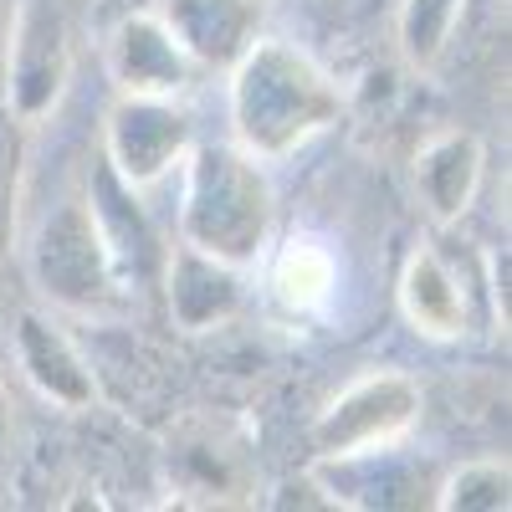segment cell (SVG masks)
Here are the masks:
<instances>
[{"label": "cell", "instance_id": "cell-1", "mask_svg": "<svg viewBox=\"0 0 512 512\" xmlns=\"http://www.w3.org/2000/svg\"><path fill=\"white\" fill-rule=\"evenodd\" d=\"M333 77L287 41H251L231 77V123L251 159H282L338 123Z\"/></svg>", "mask_w": 512, "mask_h": 512}, {"label": "cell", "instance_id": "cell-2", "mask_svg": "<svg viewBox=\"0 0 512 512\" xmlns=\"http://www.w3.org/2000/svg\"><path fill=\"white\" fill-rule=\"evenodd\" d=\"M185 246L216 256L226 267H251L272 236V185L246 149L200 144L190 154V180L180 205Z\"/></svg>", "mask_w": 512, "mask_h": 512}, {"label": "cell", "instance_id": "cell-3", "mask_svg": "<svg viewBox=\"0 0 512 512\" xmlns=\"http://www.w3.org/2000/svg\"><path fill=\"white\" fill-rule=\"evenodd\" d=\"M31 272H36V287L57 308H72V313H93L113 297L118 272L88 200H67L41 221L31 241Z\"/></svg>", "mask_w": 512, "mask_h": 512}, {"label": "cell", "instance_id": "cell-4", "mask_svg": "<svg viewBox=\"0 0 512 512\" xmlns=\"http://www.w3.org/2000/svg\"><path fill=\"white\" fill-rule=\"evenodd\" d=\"M420 405H425V395L410 374L374 369V374L354 379L338 400H328V410L313 420V451L349 456V451H369V446H390L420 420Z\"/></svg>", "mask_w": 512, "mask_h": 512}, {"label": "cell", "instance_id": "cell-5", "mask_svg": "<svg viewBox=\"0 0 512 512\" xmlns=\"http://www.w3.org/2000/svg\"><path fill=\"white\" fill-rule=\"evenodd\" d=\"M62 88H67V21L57 0H26L11 31L6 103L21 123H36L57 108Z\"/></svg>", "mask_w": 512, "mask_h": 512}, {"label": "cell", "instance_id": "cell-6", "mask_svg": "<svg viewBox=\"0 0 512 512\" xmlns=\"http://www.w3.org/2000/svg\"><path fill=\"white\" fill-rule=\"evenodd\" d=\"M185 149H190V118L169 98L123 93V103L108 113V169L123 185L144 190L164 180Z\"/></svg>", "mask_w": 512, "mask_h": 512}, {"label": "cell", "instance_id": "cell-7", "mask_svg": "<svg viewBox=\"0 0 512 512\" xmlns=\"http://www.w3.org/2000/svg\"><path fill=\"white\" fill-rule=\"evenodd\" d=\"M323 461V487L333 507H379V512H400V507H431L436 502V472L431 461H415L400 451H349V456H318Z\"/></svg>", "mask_w": 512, "mask_h": 512}, {"label": "cell", "instance_id": "cell-8", "mask_svg": "<svg viewBox=\"0 0 512 512\" xmlns=\"http://www.w3.org/2000/svg\"><path fill=\"white\" fill-rule=\"evenodd\" d=\"M190 62L205 67H236V57L256 41L262 26V0H164L159 16Z\"/></svg>", "mask_w": 512, "mask_h": 512}, {"label": "cell", "instance_id": "cell-9", "mask_svg": "<svg viewBox=\"0 0 512 512\" xmlns=\"http://www.w3.org/2000/svg\"><path fill=\"white\" fill-rule=\"evenodd\" d=\"M108 67L123 93H144V98H169L190 82V52L159 16H128L113 31Z\"/></svg>", "mask_w": 512, "mask_h": 512}, {"label": "cell", "instance_id": "cell-10", "mask_svg": "<svg viewBox=\"0 0 512 512\" xmlns=\"http://www.w3.org/2000/svg\"><path fill=\"white\" fill-rule=\"evenodd\" d=\"M93 216H98V231L108 241L113 272L128 277V282H139V287H154L169 251L159 246L154 226L144 221V210L134 200V185H123L108 164L98 169V185H93Z\"/></svg>", "mask_w": 512, "mask_h": 512}, {"label": "cell", "instance_id": "cell-11", "mask_svg": "<svg viewBox=\"0 0 512 512\" xmlns=\"http://www.w3.org/2000/svg\"><path fill=\"white\" fill-rule=\"evenodd\" d=\"M164 287H169V313L190 333L216 328L241 308L236 267L216 262V256H205L195 246H175V256H164Z\"/></svg>", "mask_w": 512, "mask_h": 512}, {"label": "cell", "instance_id": "cell-12", "mask_svg": "<svg viewBox=\"0 0 512 512\" xmlns=\"http://www.w3.org/2000/svg\"><path fill=\"white\" fill-rule=\"evenodd\" d=\"M16 349H21V369L31 374V384H36L47 400H57L62 410L93 405L98 384H93L88 359H82V354L67 344V333H57L41 313H21V323H16Z\"/></svg>", "mask_w": 512, "mask_h": 512}, {"label": "cell", "instance_id": "cell-13", "mask_svg": "<svg viewBox=\"0 0 512 512\" xmlns=\"http://www.w3.org/2000/svg\"><path fill=\"white\" fill-rule=\"evenodd\" d=\"M400 308L415 323V333L425 338H461L472 323V303H466V287L456 277V267L436 246H425L410 256V267L400 277Z\"/></svg>", "mask_w": 512, "mask_h": 512}, {"label": "cell", "instance_id": "cell-14", "mask_svg": "<svg viewBox=\"0 0 512 512\" xmlns=\"http://www.w3.org/2000/svg\"><path fill=\"white\" fill-rule=\"evenodd\" d=\"M477 185H482V144L472 134L451 128V134H436L431 144L420 149L415 190H420L425 205H431L436 221H456L461 210L472 205Z\"/></svg>", "mask_w": 512, "mask_h": 512}, {"label": "cell", "instance_id": "cell-15", "mask_svg": "<svg viewBox=\"0 0 512 512\" xmlns=\"http://www.w3.org/2000/svg\"><path fill=\"white\" fill-rule=\"evenodd\" d=\"M333 256L318 246V241H287L277 251V262H272V297L287 308V313H313L328 303V292H333Z\"/></svg>", "mask_w": 512, "mask_h": 512}, {"label": "cell", "instance_id": "cell-16", "mask_svg": "<svg viewBox=\"0 0 512 512\" xmlns=\"http://www.w3.org/2000/svg\"><path fill=\"white\" fill-rule=\"evenodd\" d=\"M512 472L507 461H466L436 487V507L446 512H502L512 497Z\"/></svg>", "mask_w": 512, "mask_h": 512}, {"label": "cell", "instance_id": "cell-17", "mask_svg": "<svg viewBox=\"0 0 512 512\" xmlns=\"http://www.w3.org/2000/svg\"><path fill=\"white\" fill-rule=\"evenodd\" d=\"M461 21V0H405L400 11V47L415 67H436L446 41Z\"/></svg>", "mask_w": 512, "mask_h": 512}, {"label": "cell", "instance_id": "cell-18", "mask_svg": "<svg viewBox=\"0 0 512 512\" xmlns=\"http://www.w3.org/2000/svg\"><path fill=\"white\" fill-rule=\"evenodd\" d=\"M16 190H21V118L0 98V251L16 231Z\"/></svg>", "mask_w": 512, "mask_h": 512}, {"label": "cell", "instance_id": "cell-19", "mask_svg": "<svg viewBox=\"0 0 512 512\" xmlns=\"http://www.w3.org/2000/svg\"><path fill=\"white\" fill-rule=\"evenodd\" d=\"M0 431H6V405H0Z\"/></svg>", "mask_w": 512, "mask_h": 512}]
</instances>
